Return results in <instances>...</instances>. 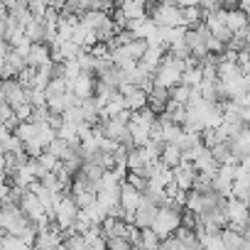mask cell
<instances>
[{"label":"cell","instance_id":"6da1fadb","mask_svg":"<svg viewBox=\"0 0 250 250\" xmlns=\"http://www.w3.org/2000/svg\"><path fill=\"white\" fill-rule=\"evenodd\" d=\"M182 71H184L182 59H177V57H172V54H165L162 62L157 64L155 74H152V83H155V88L172 91L174 86H179V81H182Z\"/></svg>","mask_w":250,"mask_h":250},{"label":"cell","instance_id":"7a4b0ae2","mask_svg":"<svg viewBox=\"0 0 250 250\" xmlns=\"http://www.w3.org/2000/svg\"><path fill=\"white\" fill-rule=\"evenodd\" d=\"M179 226H182V213H179V208L157 206V213H155V221H152L150 230H152L160 240H165V238H169Z\"/></svg>","mask_w":250,"mask_h":250},{"label":"cell","instance_id":"3957f363","mask_svg":"<svg viewBox=\"0 0 250 250\" xmlns=\"http://www.w3.org/2000/svg\"><path fill=\"white\" fill-rule=\"evenodd\" d=\"M152 25L155 27H182V10L174 3H162L152 8Z\"/></svg>","mask_w":250,"mask_h":250},{"label":"cell","instance_id":"277c9868","mask_svg":"<svg viewBox=\"0 0 250 250\" xmlns=\"http://www.w3.org/2000/svg\"><path fill=\"white\" fill-rule=\"evenodd\" d=\"M66 91H69L76 101H88V98H93V91H96V79H93V74H79L71 83H66Z\"/></svg>","mask_w":250,"mask_h":250},{"label":"cell","instance_id":"5b68a950","mask_svg":"<svg viewBox=\"0 0 250 250\" xmlns=\"http://www.w3.org/2000/svg\"><path fill=\"white\" fill-rule=\"evenodd\" d=\"M20 211H22V216L35 226V223H40L42 218H47V213H44V208H42V204H40V199L35 196V194H30V191H25L22 194V199H20V206H18Z\"/></svg>","mask_w":250,"mask_h":250},{"label":"cell","instance_id":"8992f818","mask_svg":"<svg viewBox=\"0 0 250 250\" xmlns=\"http://www.w3.org/2000/svg\"><path fill=\"white\" fill-rule=\"evenodd\" d=\"M0 93H3L5 103L10 105V110H15L18 105L27 103V101H25V88H22L15 79H3V81H0Z\"/></svg>","mask_w":250,"mask_h":250},{"label":"cell","instance_id":"52a82bcc","mask_svg":"<svg viewBox=\"0 0 250 250\" xmlns=\"http://www.w3.org/2000/svg\"><path fill=\"white\" fill-rule=\"evenodd\" d=\"M62 233H59V228L57 226H52L49 230H44V233H37L35 235V245L32 248H37V250H54L57 245H62Z\"/></svg>","mask_w":250,"mask_h":250},{"label":"cell","instance_id":"ba28073f","mask_svg":"<svg viewBox=\"0 0 250 250\" xmlns=\"http://www.w3.org/2000/svg\"><path fill=\"white\" fill-rule=\"evenodd\" d=\"M218 238H221L223 250H248V235H240L230 228H223L218 233Z\"/></svg>","mask_w":250,"mask_h":250},{"label":"cell","instance_id":"9c48e42d","mask_svg":"<svg viewBox=\"0 0 250 250\" xmlns=\"http://www.w3.org/2000/svg\"><path fill=\"white\" fill-rule=\"evenodd\" d=\"M49 62V47L47 44H32V49L27 52V57H25V66L27 69H40L42 64H47Z\"/></svg>","mask_w":250,"mask_h":250},{"label":"cell","instance_id":"30bf717a","mask_svg":"<svg viewBox=\"0 0 250 250\" xmlns=\"http://www.w3.org/2000/svg\"><path fill=\"white\" fill-rule=\"evenodd\" d=\"M248 143H250V135H248V128H240L238 135L228 143V150L235 160H245L248 157Z\"/></svg>","mask_w":250,"mask_h":250},{"label":"cell","instance_id":"8fae6325","mask_svg":"<svg viewBox=\"0 0 250 250\" xmlns=\"http://www.w3.org/2000/svg\"><path fill=\"white\" fill-rule=\"evenodd\" d=\"M25 69V59L18 54V52H13V49H8V54H5V66H3V79H10V76H18L20 71Z\"/></svg>","mask_w":250,"mask_h":250},{"label":"cell","instance_id":"7c38bea8","mask_svg":"<svg viewBox=\"0 0 250 250\" xmlns=\"http://www.w3.org/2000/svg\"><path fill=\"white\" fill-rule=\"evenodd\" d=\"M160 165L167 167V169H177L182 165V152L177 145H165L162 152H160Z\"/></svg>","mask_w":250,"mask_h":250},{"label":"cell","instance_id":"4fadbf2b","mask_svg":"<svg viewBox=\"0 0 250 250\" xmlns=\"http://www.w3.org/2000/svg\"><path fill=\"white\" fill-rule=\"evenodd\" d=\"M167 101H169V91H162V88H152L147 93V108L157 115L160 110L167 108Z\"/></svg>","mask_w":250,"mask_h":250},{"label":"cell","instance_id":"5bb4252c","mask_svg":"<svg viewBox=\"0 0 250 250\" xmlns=\"http://www.w3.org/2000/svg\"><path fill=\"white\" fill-rule=\"evenodd\" d=\"M13 135L20 140V145H27V143L37 140V125L35 123H18V128L13 130Z\"/></svg>","mask_w":250,"mask_h":250},{"label":"cell","instance_id":"9a60e30c","mask_svg":"<svg viewBox=\"0 0 250 250\" xmlns=\"http://www.w3.org/2000/svg\"><path fill=\"white\" fill-rule=\"evenodd\" d=\"M138 250H160V238L150 228L140 230V235H138Z\"/></svg>","mask_w":250,"mask_h":250},{"label":"cell","instance_id":"2e32d148","mask_svg":"<svg viewBox=\"0 0 250 250\" xmlns=\"http://www.w3.org/2000/svg\"><path fill=\"white\" fill-rule=\"evenodd\" d=\"M145 165H147V162H145L143 150H135V147H133V150H128V160H125V167H128L130 172H135V174H138V172H143V169H145Z\"/></svg>","mask_w":250,"mask_h":250},{"label":"cell","instance_id":"e0dca14e","mask_svg":"<svg viewBox=\"0 0 250 250\" xmlns=\"http://www.w3.org/2000/svg\"><path fill=\"white\" fill-rule=\"evenodd\" d=\"M201 69L199 66H194V69H184L182 71V81H179V86H187V88H199V83H201Z\"/></svg>","mask_w":250,"mask_h":250},{"label":"cell","instance_id":"ac0fdd59","mask_svg":"<svg viewBox=\"0 0 250 250\" xmlns=\"http://www.w3.org/2000/svg\"><path fill=\"white\" fill-rule=\"evenodd\" d=\"M66 93V81L62 76H52L47 88H44V98H57V96H64Z\"/></svg>","mask_w":250,"mask_h":250},{"label":"cell","instance_id":"d6986e66","mask_svg":"<svg viewBox=\"0 0 250 250\" xmlns=\"http://www.w3.org/2000/svg\"><path fill=\"white\" fill-rule=\"evenodd\" d=\"M0 250H30L20 238H13V235H0Z\"/></svg>","mask_w":250,"mask_h":250}]
</instances>
